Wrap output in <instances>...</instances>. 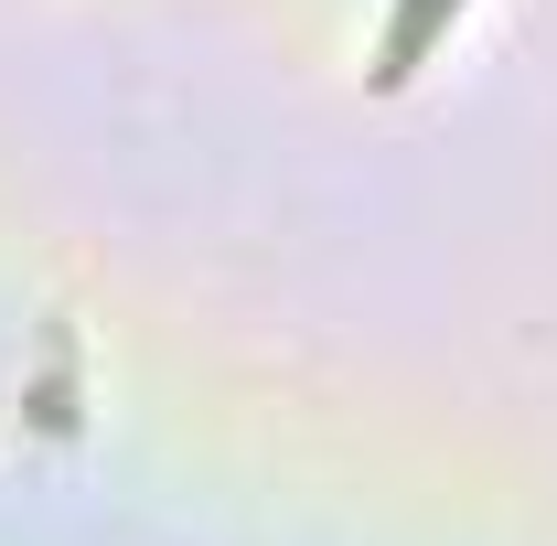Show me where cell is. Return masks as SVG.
Wrapping results in <instances>:
<instances>
[{"mask_svg": "<svg viewBox=\"0 0 557 546\" xmlns=\"http://www.w3.org/2000/svg\"><path fill=\"white\" fill-rule=\"evenodd\" d=\"M429 11H440V0H408V22H397V65L418 54V33H429Z\"/></svg>", "mask_w": 557, "mask_h": 546, "instance_id": "obj_1", "label": "cell"}]
</instances>
